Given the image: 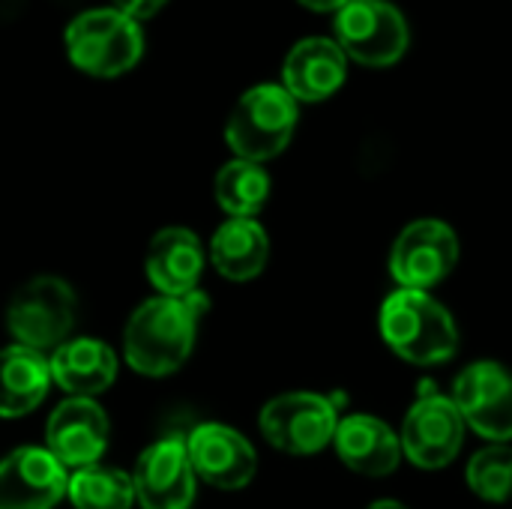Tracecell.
Instances as JSON below:
<instances>
[{
	"label": "cell",
	"instance_id": "cell-1",
	"mask_svg": "<svg viewBox=\"0 0 512 509\" xmlns=\"http://www.w3.org/2000/svg\"><path fill=\"white\" fill-rule=\"evenodd\" d=\"M210 300L201 291L186 297H153L144 300L126 321L123 357L147 378H165L177 372L195 348L198 324Z\"/></svg>",
	"mask_w": 512,
	"mask_h": 509
},
{
	"label": "cell",
	"instance_id": "cell-2",
	"mask_svg": "<svg viewBox=\"0 0 512 509\" xmlns=\"http://www.w3.org/2000/svg\"><path fill=\"white\" fill-rule=\"evenodd\" d=\"M378 330L399 360L420 369L444 366L459 354L456 318L429 291H393L378 312Z\"/></svg>",
	"mask_w": 512,
	"mask_h": 509
},
{
	"label": "cell",
	"instance_id": "cell-3",
	"mask_svg": "<svg viewBox=\"0 0 512 509\" xmlns=\"http://www.w3.org/2000/svg\"><path fill=\"white\" fill-rule=\"evenodd\" d=\"M297 117V99L282 84H258L246 90L231 108L225 141L237 159L264 165L291 144Z\"/></svg>",
	"mask_w": 512,
	"mask_h": 509
},
{
	"label": "cell",
	"instance_id": "cell-4",
	"mask_svg": "<svg viewBox=\"0 0 512 509\" xmlns=\"http://www.w3.org/2000/svg\"><path fill=\"white\" fill-rule=\"evenodd\" d=\"M69 60L93 78H117L144 54L141 24L114 6L75 15L63 33Z\"/></svg>",
	"mask_w": 512,
	"mask_h": 509
},
{
	"label": "cell",
	"instance_id": "cell-5",
	"mask_svg": "<svg viewBox=\"0 0 512 509\" xmlns=\"http://www.w3.org/2000/svg\"><path fill=\"white\" fill-rule=\"evenodd\" d=\"M75 312L78 300L69 282H63L60 276H36L12 294L6 309V327L15 345L51 357L63 342H69Z\"/></svg>",
	"mask_w": 512,
	"mask_h": 509
},
{
	"label": "cell",
	"instance_id": "cell-6",
	"mask_svg": "<svg viewBox=\"0 0 512 509\" xmlns=\"http://www.w3.org/2000/svg\"><path fill=\"white\" fill-rule=\"evenodd\" d=\"M339 420V402L309 390L282 393L270 399L258 414L264 441L285 456L321 453L333 444Z\"/></svg>",
	"mask_w": 512,
	"mask_h": 509
},
{
	"label": "cell",
	"instance_id": "cell-7",
	"mask_svg": "<svg viewBox=\"0 0 512 509\" xmlns=\"http://www.w3.org/2000/svg\"><path fill=\"white\" fill-rule=\"evenodd\" d=\"M465 429L468 426L456 402L432 390V384H426L402 420L399 429L402 453L411 465L423 471H441L459 459L465 444Z\"/></svg>",
	"mask_w": 512,
	"mask_h": 509
},
{
	"label": "cell",
	"instance_id": "cell-8",
	"mask_svg": "<svg viewBox=\"0 0 512 509\" xmlns=\"http://www.w3.org/2000/svg\"><path fill=\"white\" fill-rule=\"evenodd\" d=\"M336 45L345 57L384 69L408 51V24L387 0H351L336 12Z\"/></svg>",
	"mask_w": 512,
	"mask_h": 509
},
{
	"label": "cell",
	"instance_id": "cell-9",
	"mask_svg": "<svg viewBox=\"0 0 512 509\" xmlns=\"http://www.w3.org/2000/svg\"><path fill=\"white\" fill-rule=\"evenodd\" d=\"M459 234L444 219H417L402 228L390 249V276L399 288L429 291L459 264Z\"/></svg>",
	"mask_w": 512,
	"mask_h": 509
},
{
	"label": "cell",
	"instance_id": "cell-10",
	"mask_svg": "<svg viewBox=\"0 0 512 509\" xmlns=\"http://www.w3.org/2000/svg\"><path fill=\"white\" fill-rule=\"evenodd\" d=\"M465 426L489 444H512V369L498 360H477L456 375L450 396Z\"/></svg>",
	"mask_w": 512,
	"mask_h": 509
},
{
	"label": "cell",
	"instance_id": "cell-11",
	"mask_svg": "<svg viewBox=\"0 0 512 509\" xmlns=\"http://www.w3.org/2000/svg\"><path fill=\"white\" fill-rule=\"evenodd\" d=\"M132 486L141 509H192L198 477L186 438L168 435L150 444L132 468Z\"/></svg>",
	"mask_w": 512,
	"mask_h": 509
},
{
	"label": "cell",
	"instance_id": "cell-12",
	"mask_svg": "<svg viewBox=\"0 0 512 509\" xmlns=\"http://www.w3.org/2000/svg\"><path fill=\"white\" fill-rule=\"evenodd\" d=\"M195 477L222 492L246 489L258 474V453L249 438L225 423H201L186 435Z\"/></svg>",
	"mask_w": 512,
	"mask_h": 509
},
{
	"label": "cell",
	"instance_id": "cell-13",
	"mask_svg": "<svg viewBox=\"0 0 512 509\" xmlns=\"http://www.w3.org/2000/svg\"><path fill=\"white\" fill-rule=\"evenodd\" d=\"M108 417L96 399H75L69 396L60 402L45 426V447L63 468H90L99 465L102 453L108 450Z\"/></svg>",
	"mask_w": 512,
	"mask_h": 509
},
{
	"label": "cell",
	"instance_id": "cell-14",
	"mask_svg": "<svg viewBox=\"0 0 512 509\" xmlns=\"http://www.w3.org/2000/svg\"><path fill=\"white\" fill-rule=\"evenodd\" d=\"M66 492V468L48 447H18L0 462V509H54Z\"/></svg>",
	"mask_w": 512,
	"mask_h": 509
},
{
	"label": "cell",
	"instance_id": "cell-15",
	"mask_svg": "<svg viewBox=\"0 0 512 509\" xmlns=\"http://www.w3.org/2000/svg\"><path fill=\"white\" fill-rule=\"evenodd\" d=\"M204 264L207 252L198 234L177 225L156 231L144 255L147 279L159 291V297H186L198 291Z\"/></svg>",
	"mask_w": 512,
	"mask_h": 509
},
{
	"label": "cell",
	"instance_id": "cell-16",
	"mask_svg": "<svg viewBox=\"0 0 512 509\" xmlns=\"http://www.w3.org/2000/svg\"><path fill=\"white\" fill-rule=\"evenodd\" d=\"M333 447L342 465L360 477H390L405 459L399 432H393V426L372 414L342 417Z\"/></svg>",
	"mask_w": 512,
	"mask_h": 509
},
{
	"label": "cell",
	"instance_id": "cell-17",
	"mask_svg": "<svg viewBox=\"0 0 512 509\" xmlns=\"http://www.w3.org/2000/svg\"><path fill=\"white\" fill-rule=\"evenodd\" d=\"M348 78V57L336 39L309 36L297 42L282 66V87L297 102L330 99Z\"/></svg>",
	"mask_w": 512,
	"mask_h": 509
},
{
	"label": "cell",
	"instance_id": "cell-18",
	"mask_svg": "<svg viewBox=\"0 0 512 509\" xmlns=\"http://www.w3.org/2000/svg\"><path fill=\"white\" fill-rule=\"evenodd\" d=\"M51 381L75 399H96L117 381V354L102 339H69L51 357Z\"/></svg>",
	"mask_w": 512,
	"mask_h": 509
},
{
	"label": "cell",
	"instance_id": "cell-19",
	"mask_svg": "<svg viewBox=\"0 0 512 509\" xmlns=\"http://www.w3.org/2000/svg\"><path fill=\"white\" fill-rule=\"evenodd\" d=\"M51 384L54 381L45 354L24 345L0 348V417L18 420L36 411L45 402Z\"/></svg>",
	"mask_w": 512,
	"mask_h": 509
},
{
	"label": "cell",
	"instance_id": "cell-20",
	"mask_svg": "<svg viewBox=\"0 0 512 509\" xmlns=\"http://www.w3.org/2000/svg\"><path fill=\"white\" fill-rule=\"evenodd\" d=\"M210 261L219 276L249 282L264 273L270 261V237L258 219H228L210 240Z\"/></svg>",
	"mask_w": 512,
	"mask_h": 509
},
{
	"label": "cell",
	"instance_id": "cell-21",
	"mask_svg": "<svg viewBox=\"0 0 512 509\" xmlns=\"http://www.w3.org/2000/svg\"><path fill=\"white\" fill-rule=\"evenodd\" d=\"M213 195L231 219H255L270 198V174L258 162L231 159L219 168Z\"/></svg>",
	"mask_w": 512,
	"mask_h": 509
},
{
	"label": "cell",
	"instance_id": "cell-22",
	"mask_svg": "<svg viewBox=\"0 0 512 509\" xmlns=\"http://www.w3.org/2000/svg\"><path fill=\"white\" fill-rule=\"evenodd\" d=\"M69 501L75 509H132L135 486L132 474L120 468L90 465L69 477Z\"/></svg>",
	"mask_w": 512,
	"mask_h": 509
},
{
	"label": "cell",
	"instance_id": "cell-23",
	"mask_svg": "<svg viewBox=\"0 0 512 509\" xmlns=\"http://www.w3.org/2000/svg\"><path fill=\"white\" fill-rule=\"evenodd\" d=\"M465 480L468 489L489 504L512 501V444H489L474 453Z\"/></svg>",
	"mask_w": 512,
	"mask_h": 509
},
{
	"label": "cell",
	"instance_id": "cell-24",
	"mask_svg": "<svg viewBox=\"0 0 512 509\" xmlns=\"http://www.w3.org/2000/svg\"><path fill=\"white\" fill-rule=\"evenodd\" d=\"M168 0H111L114 9H120L123 15H129L132 21H144V18H153Z\"/></svg>",
	"mask_w": 512,
	"mask_h": 509
},
{
	"label": "cell",
	"instance_id": "cell-25",
	"mask_svg": "<svg viewBox=\"0 0 512 509\" xmlns=\"http://www.w3.org/2000/svg\"><path fill=\"white\" fill-rule=\"evenodd\" d=\"M306 9H315V12H339V9H345L351 0H300Z\"/></svg>",
	"mask_w": 512,
	"mask_h": 509
},
{
	"label": "cell",
	"instance_id": "cell-26",
	"mask_svg": "<svg viewBox=\"0 0 512 509\" xmlns=\"http://www.w3.org/2000/svg\"><path fill=\"white\" fill-rule=\"evenodd\" d=\"M366 509H408V507H405V504H399V501H393V498H381V501L369 504Z\"/></svg>",
	"mask_w": 512,
	"mask_h": 509
}]
</instances>
